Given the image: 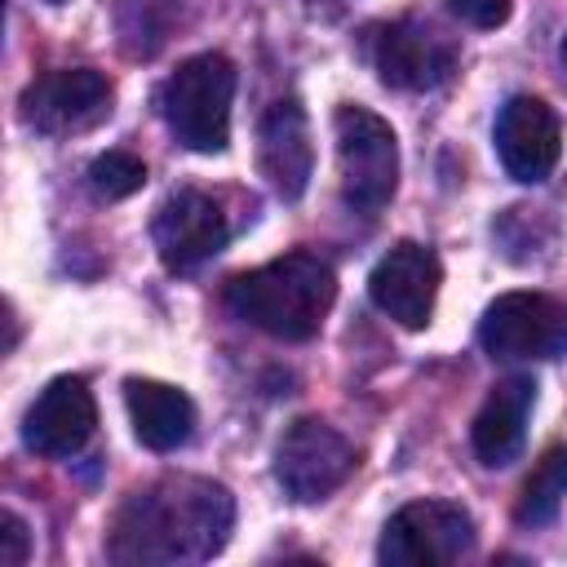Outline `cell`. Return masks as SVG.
<instances>
[{"label":"cell","instance_id":"1","mask_svg":"<svg viewBox=\"0 0 567 567\" xmlns=\"http://www.w3.org/2000/svg\"><path fill=\"white\" fill-rule=\"evenodd\" d=\"M230 527L235 501L221 483L195 474H164L120 505L106 554L124 567L204 563L221 554Z\"/></svg>","mask_w":567,"mask_h":567},{"label":"cell","instance_id":"2","mask_svg":"<svg viewBox=\"0 0 567 567\" xmlns=\"http://www.w3.org/2000/svg\"><path fill=\"white\" fill-rule=\"evenodd\" d=\"M332 301H337V275L315 252H284L230 279L226 288V306L244 323L279 341H310L323 328Z\"/></svg>","mask_w":567,"mask_h":567},{"label":"cell","instance_id":"3","mask_svg":"<svg viewBox=\"0 0 567 567\" xmlns=\"http://www.w3.org/2000/svg\"><path fill=\"white\" fill-rule=\"evenodd\" d=\"M235 62L226 53H195L159 84V115L168 133L199 155H217L230 142Z\"/></svg>","mask_w":567,"mask_h":567},{"label":"cell","instance_id":"4","mask_svg":"<svg viewBox=\"0 0 567 567\" xmlns=\"http://www.w3.org/2000/svg\"><path fill=\"white\" fill-rule=\"evenodd\" d=\"M337 142V177L341 195L354 213H381L399 186V142L394 128L368 106H337L332 115Z\"/></svg>","mask_w":567,"mask_h":567},{"label":"cell","instance_id":"5","mask_svg":"<svg viewBox=\"0 0 567 567\" xmlns=\"http://www.w3.org/2000/svg\"><path fill=\"white\" fill-rule=\"evenodd\" d=\"M478 346L492 359H558L567 354V301L549 292H501L478 319Z\"/></svg>","mask_w":567,"mask_h":567},{"label":"cell","instance_id":"6","mask_svg":"<svg viewBox=\"0 0 567 567\" xmlns=\"http://www.w3.org/2000/svg\"><path fill=\"white\" fill-rule=\"evenodd\" d=\"M474 549V523L452 501H412L390 514L377 558L385 567H447Z\"/></svg>","mask_w":567,"mask_h":567},{"label":"cell","instance_id":"7","mask_svg":"<svg viewBox=\"0 0 567 567\" xmlns=\"http://www.w3.org/2000/svg\"><path fill=\"white\" fill-rule=\"evenodd\" d=\"M354 470V447L319 416H297L275 443V478L297 505L332 496Z\"/></svg>","mask_w":567,"mask_h":567},{"label":"cell","instance_id":"8","mask_svg":"<svg viewBox=\"0 0 567 567\" xmlns=\"http://www.w3.org/2000/svg\"><path fill=\"white\" fill-rule=\"evenodd\" d=\"M111 80L93 66H66V71H49L40 80H31L22 89V124L44 133V137H62V133H84L93 124H102L111 115Z\"/></svg>","mask_w":567,"mask_h":567},{"label":"cell","instance_id":"9","mask_svg":"<svg viewBox=\"0 0 567 567\" xmlns=\"http://www.w3.org/2000/svg\"><path fill=\"white\" fill-rule=\"evenodd\" d=\"M372 66H377L381 84L425 93V89H439L452 75L456 44L443 31H434L430 22L399 18V22H390L372 35Z\"/></svg>","mask_w":567,"mask_h":567},{"label":"cell","instance_id":"10","mask_svg":"<svg viewBox=\"0 0 567 567\" xmlns=\"http://www.w3.org/2000/svg\"><path fill=\"white\" fill-rule=\"evenodd\" d=\"M492 142H496V159L501 168L514 177V182H545L563 155V128H558V115L532 97V93H518L509 97L501 111H496V128H492Z\"/></svg>","mask_w":567,"mask_h":567},{"label":"cell","instance_id":"11","mask_svg":"<svg viewBox=\"0 0 567 567\" xmlns=\"http://www.w3.org/2000/svg\"><path fill=\"white\" fill-rule=\"evenodd\" d=\"M443 266L425 244H394L368 275V297L381 315H390L403 328H425L439 301Z\"/></svg>","mask_w":567,"mask_h":567},{"label":"cell","instance_id":"12","mask_svg":"<svg viewBox=\"0 0 567 567\" xmlns=\"http://www.w3.org/2000/svg\"><path fill=\"white\" fill-rule=\"evenodd\" d=\"M151 239H155V252L168 270H195L226 248L230 221L213 195L177 190L159 204V213L151 221Z\"/></svg>","mask_w":567,"mask_h":567},{"label":"cell","instance_id":"13","mask_svg":"<svg viewBox=\"0 0 567 567\" xmlns=\"http://www.w3.org/2000/svg\"><path fill=\"white\" fill-rule=\"evenodd\" d=\"M97 430V403H93V390L80 381V377H53L35 403L27 408V421H22V439L31 452L40 456H75Z\"/></svg>","mask_w":567,"mask_h":567},{"label":"cell","instance_id":"14","mask_svg":"<svg viewBox=\"0 0 567 567\" xmlns=\"http://www.w3.org/2000/svg\"><path fill=\"white\" fill-rule=\"evenodd\" d=\"M257 164L261 177L279 199H301L315 173V146H310V120L301 102L279 97L266 106L257 124Z\"/></svg>","mask_w":567,"mask_h":567},{"label":"cell","instance_id":"15","mask_svg":"<svg viewBox=\"0 0 567 567\" xmlns=\"http://www.w3.org/2000/svg\"><path fill=\"white\" fill-rule=\"evenodd\" d=\"M536 408V381L532 377H505L492 385V394L483 399L474 425H470V443L474 456L487 470H501L509 461H518L523 443H527V416Z\"/></svg>","mask_w":567,"mask_h":567},{"label":"cell","instance_id":"16","mask_svg":"<svg viewBox=\"0 0 567 567\" xmlns=\"http://www.w3.org/2000/svg\"><path fill=\"white\" fill-rule=\"evenodd\" d=\"M124 403H128V421H133L137 443H146L151 452H177L195 434V403L168 381L128 377Z\"/></svg>","mask_w":567,"mask_h":567},{"label":"cell","instance_id":"17","mask_svg":"<svg viewBox=\"0 0 567 567\" xmlns=\"http://www.w3.org/2000/svg\"><path fill=\"white\" fill-rule=\"evenodd\" d=\"M563 501H567V447H549L536 461V470L527 474L518 505H514V518L540 527L563 509Z\"/></svg>","mask_w":567,"mask_h":567},{"label":"cell","instance_id":"18","mask_svg":"<svg viewBox=\"0 0 567 567\" xmlns=\"http://www.w3.org/2000/svg\"><path fill=\"white\" fill-rule=\"evenodd\" d=\"M142 182H146V164L128 151H106L89 164V190L97 199H128L142 190Z\"/></svg>","mask_w":567,"mask_h":567},{"label":"cell","instance_id":"19","mask_svg":"<svg viewBox=\"0 0 567 567\" xmlns=\"http://www.w3.org/2000/svg\"><path fill=\"white\" fill-rule=\"evenodd\" d=\"M461 22L478 27V31H492L509 18V0H443Z\"/></svg>","mask_w":567,"mask_h":567},{"label":"cell","instance_id":"20","mask_svg":"<svg viewBox=\"0 0 567 567\" xmlns=\"http://www.w3.org/2000/svg\"><path fill=\"white\" fill-rule=\"evenodd\" d=\"M0 527H4V532H0V540H4L0 563H4V567H22V563H27V527H22V518H18V514H4Z\"/></svg>","mask_w":567,"mask_h":567},{"label":"cell","instance_id":"21","mask_svg":"<svg viewBox=\"0 0 567 567\" xmlns=\"http://www.w3.org/2000/svg\"><path fill=\"white\" fill-rule=\"evenodd\" d=\"M558 62H563V80H567V35H563V44H558Z\"/></svg>","mask_w":567,"mask_h":567},{"label":"cell","instance_id":"22","mask_svg":"<svg viewBox=\"0 0 567 567\" xmlns=\"http://www.w3.org/2000/svg\"><path fill=\"white\" fill-rule=\"evenodd\" d=\"M49 4H62V0H49Z\"/></svg>","mask_w":567,"mask_h":567}]
</instances>
